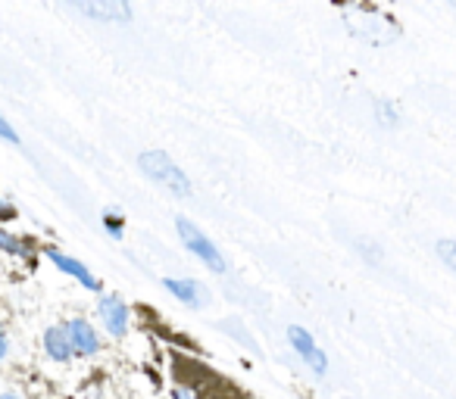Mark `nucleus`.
Instances as JSON below:
<instances>
[{
    "label": "nucleus",
    "instance_id": "9d476101",
    "mask_svg": "<svg viewBox=\"0 0 456 399\" xmlns=\"http://www.w3.org/2000/svg\"><path fill=\"white\" fill-rule=\"evenodd\" d=\"M45 353L51 355L53 362H69L72 355V343H69V334H66L63 324H53V328L45 331Z\"/></svg>",
    "mask_w": 456,
    "mask_h": 399
},
{
    "label": "nucleus",
    "instance_id": "dca6fc26",
    "mask_svg": "<svg viewBox=\"0 0 456 399\" xmlns=\"http://www.w3.org/2000/svg\"><path fill=\"white\" fill-rule=\"evenodd\" d=\"M222 328H225L232 337H241V343H244V347H250V349H254V337H250L248 331H241V328H238V324H222Z\"/></svg>",
    "mask_w": 456,
    "mask_h": 399
},
{
    "label": "nucleus",
    "instance_id": "9b49d317",
    "mask_svg": "<svg viewBox=\"0 0 456 399\" xmlns=\"http://www.w3.org/2000/svg\"><path fill=\"white\" fill-rule=\"evenodd\" d=\"M372 113H375V122H379L381 128H400V122H403L400 107L391 100V97H379V100L372 103Z\"/></svg>",
    "mask_w": 456,
    "mask_h": 399
},
{
    "label": "nucleus",
    "instance_id": "0eeeda50",
    "mask_svg": "<svg viewBox=\"0 0 456 399\" xmlns=\"http://www.w3.org/2000/svg\"><path fill=\"white\" fill-rule=\"evenodd\" d=\"M47 253V259L53 262V266L60 268V272H66L69 278H76L78 284L85 287V291H91V293H101V278L97 275H91V268L85 266V262H78V259H72V256H66V253H60V250H53V247H47L45 250Z\"/></svg>",
    "mask_w": 456,
    "mask_h": 399
},
{
    "label": "nucleus",
    "instance_id": "f3484780",
    "mask_svg": "<svg viewBox=\"0 0 456 399\" xmlns=\"http://www.w3.org/2000/svg\"><path fill=\"white\" fill-rule=\"evenodd\" d=\"M172 399H200L194 390H184V387H178V390H172Z\"/></svg>",
    "mask_w": 456,
    "mask_h": 399
},
{
    "label": "nucleus",
    "instance_id": "20e7f679",
    "mask_svg": "<svg viewBox=\"0 0 456 399\" xmlns=\"http://www.w3.org/2000/svg\"><path fill=\"white\" fill-rule=\"evenodd\" d=\"M285 337H288V347L294 349V355H297L316 378H325V374H329V368H331L329 355H325V349L319 347V340L304 328V324H288Z\"/></svg>",
    "mask_w": 456,
    "mask_h": 399
},
{
    "label": "nucleus",
    "instance_id": "423d86ee",
    "mask_svg": "<svg viewBox=\"0 0 456 399\" xmlns=\"http://www.w3.org/2000/svg\"><path fill=\"white\" fill-rule=\"evenodd\" d=\"M163 287L188 309H207L209 306V291L194 278H163Z\"/></svg>",
    "mask_w": 456,
    "mask_h": 399
},
{
    "label": "nucleus",
    "instance_id": "aec40b11",
    "mask_svg": "<svg viewBox=\"0 0 456 399\" xmlns=\"http://www.w3.org/2000/svg\"><path fill=\"white\" fill-rule=\"evenodd\" d=\"M453 10H456V4H453Z\"/></svg>",
    "mask_w": 456,
    "mask_h": 399
},
{
    "label": "nucleus",
    "instance_id": "ddd939ff",
    "mask_svg": "<svg viewBox=\"0 0 456 399\" xmlns=\"http://www.w3.org/2000/svg\"><path fill=\"white\" fill-rule=\"evenodd\" d=\"M103 231L110 237H116V241H122L126 237V219L119 212H103Z\"/></svg>",
    "mask_w": 456,
    "mask_h": 399
},
{
    "label": "nucleus",
    "instance_id": "4468645a",
    "mask_svg": "<svg viewBox=\"0 0 456 399\" xmlns=\"http://www.w3.org/2000/svg\"><path fill=\"white\" fill-rule=\"evenodd\" d=\"M0 250H7V253H13V256H32V250H28L20 237L7 235L4 228H0Z\"/></svg>",
    "mask_w": 456,
    "mask_h": 399
},
{
    "label": "nucleus",
    "instance_id": "f257e3e1",
    "mask_svg": "<svg viewBox=\"0 0 456 399\" xmlns=\"http://www.w3.org/2000/svg\"><path fill=\"white\" fill-rule=\"evenodd\" d=\"M344 22L360 41L372 47H385L400 38V22L391 13L372 7V4H350L344 7Z\"/></svg>",
    "mask_w": 456,
    "mask_h": 399
},
{
    "label": "nucleus",
    "instance_id": "f8f14e48",
    "mask_svg": "<svg viewBox=\"0 0 456 399\" xmlns=\"http://www.w3.org/2000/svg\"><path fill=\"white\" fill-rule=\"evenodd\" d=\"M435 256L441 259V266H447L450 272H456V241H450V237H437Z\"/></svg>",
    "mask_w": 456,
    "mask_h": 399
},
{
    "label": "nucleus",
    "instance_id": "39448f33",
    "mask_svg": "<svg viewBox=\"0 0 456 399\" xmlns=\"http://www.w3.org/2000/svg\"><path fill=\"white\" fill-rule=\"evenodd\" d=\"M97 315H101L103 328H107L110 337H126L128 334V324H132V309H128V303L122 297H116V293H103L101 299H97Z\"/></svg>",
    "mask_w": 456,
    "mask_h": 399
},
{
    "label": "nucleus",
    "instance_id": "1a4fd4ad",
    "mask_svg": "<svg viewBox=\"0 0 456 399\" xmlns=\"http://www.w3.org/2000/svg\"><path fill=\"white\" fill-rule=\"evenodd\" d=\"M63 328H66V334H69L72 353L76 355H97L101 353V337H97V331L91 322H85V318H69Z\"/></svg>",
    "mask_w": 456,
    "mask_h": 399
},
{
    "label": "nucleus",
    "instance_id": "6e6552de",
    "mask_svg": "<svg viewBox=\"0 0 456 399\" xmlns=\"http://www.w3.org/2000/svg\"><path fill=\"white\" fill-rule=\"evenodd\" d=\"M76 10L97 22H119V26L132 22V7L122 0H91V4H76Z\"/></svg>",
    "mask_w": 456,
    "mask_h": 399
},
{
    "label": "nucleus",
    "instance_id": "f03ea898",
    "mask_svg": "<svg viewBox=\"0 0 456 399\" xmlns=\"http://www.w3.org/2000/svg\"><path fill=\"white\" fill-rule=\"evenodd\" d=\"M138 169L144 172V178H151L153 184H159V188L169 190L172 196H182V200L194 196V184H191L188 172H184L182 165L169 156V153L159 150V147L138 153Z\"/></svg>",
    "mask_w": 456,
    "mask_h": 399
},
{
    "label": "nucleus",
    "instance_id": "6ab92c4d",
    "mask_svg": "<svg viewBox=\"0 0 456 399\" xmlns=\"http://www.w3.org/2000/svg\"><path fill=\"white\" fill-rule=\"evenodd\" d=\"M0 399H22V396H16V393H0Z\"/></svg>",
    "mask_w": 456,
    "mask_h": 399
},
{
    "label": "nucleus",
    "instance_id": "7ed1b4c3",
    "mask_svg": "<svg viewBox=\"0 0 456 399\" xmlns=\"http://www.w3.org/2000/svg\"><path fill=\"white\" fill-rule=\"evenodd\" d=\"M175 235H178V241L184 243V250H188L194 259H200L213 275H225L228 272V259L222 256V250L216 247V243L209 241V237L203 235V231L197 228L191 219L175 216Z\"/></svg>",
    "mask_w": 456,
    "mask_h": 399
},
{
    "label": "nucleus",
    "instance_id": "2eb2a0df",
    "mask_svg": "<svg viewBox=\"0 0 456 399\" xmlns=\"http://www.w3.org/2000/svg\"><path fill=\"white\" fill-rule=\"evenodd\" d=\"M0 138L10 140V144H20V134H16V128L10 125V122L4 119V116H0Z\"/></svg>",
    "mask_w": 456,
    "mask_h": 399
},
{
    "label": "nucleus",
    "instance_id": "a211bd4d",
    "mask_svg": "<svg viewBox=\"0 0 456 399\" xmlns=\"http://www.w3.org/2000/svg\"><path fill=\"white\" fill-rule=\"evenodd\" d=\"M7 349H10V343H7V337H4V331H0V359L7 355Z\"/></svg>",
    "mask_w": 456,
    "mask_h": 399
}]
</instances>
